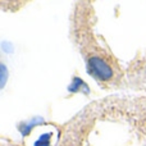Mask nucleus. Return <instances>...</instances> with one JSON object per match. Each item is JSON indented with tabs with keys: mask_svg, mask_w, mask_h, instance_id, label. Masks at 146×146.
Listing matches in <instances>:
<instances>
[{
	"mask_svg": "<svg viewBox=\"0 0 146 146\" xmlns=\"http://www.w3.org/2000/svg\"><path fill=\"white\" fill-rule=\"evenodd\" d=\"M82 17V15H81ZM73 40L85 59L87 71L105 87H117L124 74L115 56L99 44L90 27V18H74Z\"/></svg>",
	"mask_w": 146,
	"mask_h": 146,
	"instance_id": "1",
	"label": "nucleus"
},
{
	"mask_svg": "<svg viewBox=\"0 0 146 146\" xmlns=\"http://www.w3.org/2000/svg\"><path fill=\"white\" fill-rule=\"evenodd\" d=\"M128 77L135 85H146V55L135 62L133 67L129 68Z\"/></svg>",
	"mask_w": 146,
	"mask_h": 146,
	"instance_id": "2",
	"label": "nucleus"
}]
</instances>
